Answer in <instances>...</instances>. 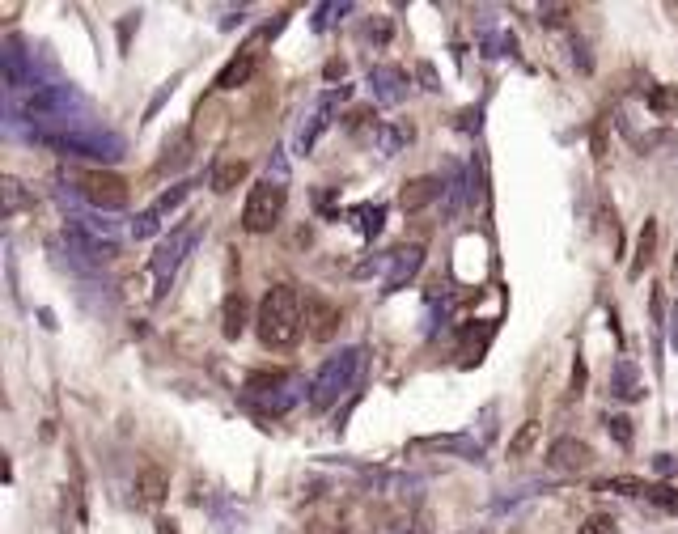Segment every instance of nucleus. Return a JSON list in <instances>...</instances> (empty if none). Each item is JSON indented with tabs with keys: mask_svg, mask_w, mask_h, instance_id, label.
I'll use <instances>...</instances> for the list:
<instances>
[{
	"mask_svg": "<svg viewBox=\"0 0 678 534\" xmlns=\"http://www.w3.org/2000/svg\"><path fill=\"white\" fill-rule=\"evenodd\" d=\"M598 492H619V496H645V501H649L653 484H645V479H636V475H615V479H606V484H602Z\"/></svg>",
	"mask_w": 678,
	"mask_h": 534,
	"instance_id": "14",
	"label": "nucleus"
},
{
	"mask_svg": "<svg viewBox=\"0 0 678 534\" xmlns=\"http://www.w3.org/2000/svg\"><path fill=\"white\" fill-rule=\"evenodd\" d=\"M166 492H170V479L166 471H157V467H145L136 475V501L145 505V509H157L166 501Z\"/></svg>",
	"mask_w": 678,
	"mask_h": 534,
	"instance_id": "8",
	"label": "nucleus"
},
{
	"mask_svg": "<svg viewBox=\"0 0 678 534\" xmlns=\"http://www.w3.org/2000/svg\"><path fill=\"white\" fill-rule=\"evenodd\" d=\"M649 106L657 115H670L674 106H678V85H657L653 94H649Z\"/></svg>",
	"mask_w": 678,
	"mask_h": 534,
	"instance_id": "15",
	"label": "nucleus"
},
{
	"mask_svg": "<svg viewBox=\"0 0 678 534\" xmlns=\"http://www.w3.org/2000/svg\"><path fill=\"white\" fill-rule=\"evenodd\" d=\"M606 429L615 433L619 445H632V420L628 416H606Z\"/></svg>",
	"mask_w": 678,
	"mask_h": 534,
	"instance_id": "18",
	"label": "nucleus"
},
{
	"mask_svg": "<svg viewBox=\"0 0 678 534\" xmlns=\"http://www.w3.org/2000/svg\"><path fill=\"white\" fill-rule=\"evenodd\" d=\"M284 204H289V191L276 178H263V183L251 187L246 195V208H242V229L246 234H272L284 217Z\"/></svg>",
	"mask_w": 678,
	"mask_h": 534,
	"instance_id": "2",
	"label": "nucleus"
},
{
	"mask_svg": "<svg viewBox=\"0 0 678 534\" xmlns=\"http://www.w3.org/2000/svg\"><path fill=\"white\" fill-rule=\"evenodd\" d=\"M437 195H441V183H437V178H412V183H407L403 191H399V204H403V212H420L424 204H433L437 200Z\"/></svg>",
	"mask_w": 678,
	"mask_h": 534,
	"instance_id": "9",
	"label": "nucleus"
},
{
	"mask_svg": "<svg viewBox=\"0 0 678 534\" xmlns=\"http://www.w3.org/2000/svg\"><path fill=\"white\" fill-rule=\"evenodd\" d=\"M619 530V522L611 518V513H590V518H585V526L577 530V534H615Z\"/></svg>",
	"mask_w": 678,
	"mask_h": 534,
	"instance_id": "16",
	"label": "nucleus"
},
{
	"mask_svg": "<svg viewBox=\"0 0 678 534\" xmlns=\"http://www.w3.org/2000/svg\"><path fill=\"white\" fill-rule=\"evenodd\" d=\"M77 187L94 208H123L128 204V195H132L128 183H123L119 174H111V170H81Z\"/></svg>",
	"mask_w": 678,
	"mask_h": 534,
	"instance_id": "3",
	"label": "nucleus"
},
{
	"mask_svg": "<svg viewBox=\"0 0 678 534\" xmlns=\"http://www.w3.org/2000/svg\"><path fill=\"white\" fill-rule=\"evenodd\" d=\"M356 365H361V352H344L339 361H331L323 373H318V382H314V407H327V403L339 395V386H348V378L356 373Z\"/></svg>",
	"mask_w": 678,
	"mask_h": 534,
	"instance_id": "6",
	"label": "nucleus"
},
{
	"mask_svg": "<svg viewBox=\"0 0 678 534\" xmlns=\"http://www.w3.org/2000/svg\"><path fill=\"white\" fill-rule=\"evenodd\" d=\"M649 501H653L657 509H666V513H678V488H670V484H653Z\"/></svg>",
	"mask_w": 678,
	"mask_h": 534,
	"instance_id": "17",
	"label": "nucleus"
},
{
	"mask_svg": "<svg viewBox=\"0 0 678 534\" xmlns=\"http://www.w3.org/2000/svg\"><path fill=\"white\" fill-rule=\"evenodd\" d=\"M657 255V221H645V229H640V238H636V263H632V276H640L645 267L653 263Z\"/></svg>",
	"mask_w": 678,
	"mask_h": 534,
	"instance_id": "13",
	"label": "nucleus"
},
{
	"mask_svg": "<svg viewBox=\"0 0 678 534\" xmlns=\"http://www.w3.org/2000/svg\"><path fill=\"white\" fill-rule=\"evenodd\" d=\"M246 327H251V306H246L242 293H229V301H225V335L229 340H238Z\"/></svg>",
	"mask_w": 678,
	"mask_h": 534,
	"instance_id": "11",
	"label": "nucleus"
},
{
	"mask_svg": "<svg viewBox=\"0 0 678 534\" xmlns=\"http://www.w3.org/2000/svg\"><path fill=\"white\" fill-rule=\"evenodd\" d=\"M547 467H551V471H564V475L590 471V467H594V445H590V441H577V437H560V441L547 450Z\"/></svg>",
	"mask_w": 678,
	"mask_h": 534,
	"instance_id": "5",
	"label": "nucleus"
},
{
	"mask_svg": "<svg viewBox=\"0 0 678 534\" xmlns=\"http://www.w3.org/2000/svg\"><path fill=\"white\" fill-rule=\"evenodd\" d=\"M539 437H543V420H526L522 424V429H517L513 437H509V458H526L530 450H534V445H539Z\"/></svg>",
	"mask_w": 678,
	"mask_h": 534,
	"instance_id": "12",
	"label": "nucleus"
},
{
	"mask_svg": "<svg viewBox=\"0 0 678 534\" xmlns=\"http://www.w3.org/2000/svg\"><path fill=\"white\" fill-rule=\"evenodd\" d=\"M301 310H306V335H310V340H318V344L335 340L339 323H344V314H339L335 301H327L323 293H306Z\"/></svg>",
	"mask_w": 678,
	"mask_h": 534,
	"instance_id": "4",
	"label": "nucleus"
},
{
	"mask_svg": "<svg viewBox=\"0 0 678 534\" xmlns=\"http://www.w3.org/2000/svg\"><path fill=\"white\" fill-rule=\"evenodd\" d=\"M327 534H344V530H327Z\"/></svg>",
	"mask_w": 678,
	"mask_h": 534,
	"instance_id": "19",
	"label": "nucleus"
},
{
	"mask_svg": "<svg viewBox=\"0 0 678 534\" xmlns=\"http://www.w3.org/2000/svg\"><path fill=\"white\" fill-rule=\"evenodd\" d=\"M259 47H263V39L246 43V47L238 51V56L221 68L217 89H238V85H246V81H251V73H255V68H259V60H263V51H259Z\"/></svg>",
	"mask_w": 678,
	"mask_h": 534,
	"instance_id": "7",
	"label": "nucleus"
},
{
	"mask_svg": "<svg viewBox=\"0 0 678 534\" xmlns=\"http://www.w3.org/2000/svg\"><path fill=\"white\" fill-rule=\"evenodd\" d=\"M301 297L293 284H276L267 289L259 301V314H255V331H259V344L263 348H293L306 331V310H301Z\"/></svg>",
	"mask_w": 678,
	"mask_h": 534,
	"instance_id": "1",
	"label": "nucleus"
},
{
	"mask_svg": "<svg viewBox=\"0 0 678 534\" xmlns=\"http://www.w3.org/2000/svg\"><path fill=\"white\" fill-rule=\"evenodd\" d=\"M246 174H251V166H246L242 157H234V162H221L217 170H212V191H217V195H229L238 183H246Z\"/></svg>",
	"mask_w": 678,
	"mask_h": 534,
	"instance_id": "10",
	"label": "nucleus"
}]
</instances>
